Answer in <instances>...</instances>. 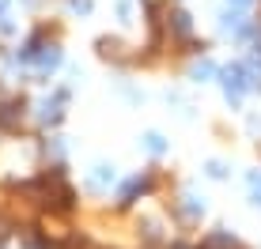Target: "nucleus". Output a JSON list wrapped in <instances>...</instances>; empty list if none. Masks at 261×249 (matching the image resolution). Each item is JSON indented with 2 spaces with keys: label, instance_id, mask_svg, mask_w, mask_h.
<instances>
[{
  "label": "nucleus",
  "instance_id": "obj_4",
  "mask_svg": "<svg viewBox=\"0 0 261 249\" xmlns=\"http://www.w3.org/2000/svg\"><path fill=\"white\" fill-rule=\"evenodd\" d=\"M193 76H197V79H201V76H212V65H208V60H204V65H197Z\"/></svg>",
  "mask_w": 261,
  "mask_h": 249
},
{
  "label": "nucleus",
  "instance_id": "obj_2",
  "mask_svg": "<svg viewBox=\"0 0 261 249\" xmlns=\"http://www.w3.org/2000/svg\"><path fill=\"white\" fill-rule=\"evenodd\" d=\"M170 19H174V30L178 34H190V15H186V12H174Z\"/></svg>",
  "mask_w": 261,
  "mask_h": 249
},
{
  "label": "nucleus",
  "instance_id": "obj_6",
  "mask_svg": "<svg viewBox=\"0 0 261 249\" xmlns=\"http://www.w3.org/2000/svg\"><path fill=\"white\" fill-rule=\"evenodd\" d=\"M231 8H246V4H254V0H227Z\"/></svg>",
  "mask_w": 261,
  "mask_h": 249
},
{
  "label": "nucleus",
  "instance_id": "obj_1",
  "mask_svg": "<svg viewBox=\"0 0 261 249\" xmlns=\"http://www.w3.org/2000/svg\"><path fill=\"white\" fill-rule=\"evenodd\" d=\"M223 87H227V99H239L242 91L257 87V79H254V72H246L242 65H235V68H227V72H223Z\"/></svg>",
  "mask_w": 261,
  "mask_h": 249
},
{
  "label": "nucleus",
  "instance_id": "obj_8",
  "mask_svg": "<svg viewBox=\"0 0 261 249\" xmlns=\"http://www.w3.org/2000/svg\"><path fill=\"white\" fill-rule=\"evenodd\" d=\"M27 4H38V0H27Z\"/></svg>",
  "mask_w": 261,
  "mask_h": 249
},
{
  "label": "nucleus",
  "instance_id": "obj_3",
  "mask_svg": "<svg viewBox=\"0 0 261 249\" xmlns=\"http://www.w3.org/2000/svg\"><path fill=\"white\" fill-rule=\"evenodd\" d=\"M106 181H114V174H106V166H98V174L91 177V185H95V189H102Z\"/></svg>",
  "mask_w": 261,
  "mask_h": 249
},
{
  "label": "nucleus",
  "instance_id": "obj_5",
  "mask_svg": "<svg viewBox=\"0 0 261 249\" xmlns=\"http://www.w3.org/2000/svg\"><path fill=\"white\" fill-rule=\"evenodd\" d=\"M72 8L76 12H91V0H72Z\"/></svg>",
  "mask_w": 261,
  "mask_h": 249
},
{
  "label": "nucleus",
  "instance_id": "obj_7",
  "mask_svg": "<svg viewBox=\"0 0 261 249\" xmlns=\"http://www.w3.org/2000/svg\"><path fill=\"white\" fill-rule=\"evenodd\" d=\"M254 193H257V200H261V177H254Z\"/></svg>",
  "mask_w": 261,
  "mask_h": 249
}]
</instances>
